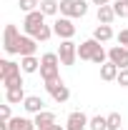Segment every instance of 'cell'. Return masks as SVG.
Returning a JSON list of instances; mask_svg holds the SVG:
<instances>
[{"label":"cell","instance_id":"obj_1","mask_svg":"<svg viewBox=\"0 0 128 130\" xmlns=\"http://www.w3.org/2000/svg\"><path fill=\"white\" fill-rule=\"evenodd\" d=\"M60 58L58 53H45L40 58V78L43 83H53V80H60Z\"/></svg>","mask_w":128,"mask_h":130},{"label":"cell","instance_id":"obj_2","mask_svg":"<svg viewBox=\"0 0 128 130\" xmlns=\"http://www.w3.org/2000/svg\"><path fill=\"white\" fill-rule=\"evenodd\" d=\"M88 13L85 0H60V15L63 18H83Z\"/></svg>","mask_w":128,"mask_h":130},{"label":"cell","instance_id":"obj_3","mask_svg":"<svg viewBox=\"0 0 128 130\" xmlns=\"http://www.w3.org/2000/svg\"><path fill=\"white\" fill-rule=\"evenodd\" d=\"M18 43H20V32L13 23H8L3 30V50L8 55H18Z\"/></svg>","mask_w":128,"mask_h":130},{"label":"cell","instance_id":"obj_4","mask_svg":"<svg viewBox=\"0 0 128 130\" xmlns=\"http://www.w3.org/2000/svg\"><path fill=\"white\" fill-rule=\"evenodd\" d=\"M43 25H45V15H43L40 10L28 13V15H25V20H23V30H25V35H30V38H35V32L40 30Z\"/></svg>","mask_w":128,"mask_h":130},{"label":"cell","instance_id":"obj_5","mask_svg":"<svg viewBox=\"0 0 128 130\" xmlns=\"http://www.w3.org/2000/svg\"><path fill=\"white\" fill-rule=\"evenodd\" d=\"M58 58H60L63 65H75V60H78V45H75L73 40H60Z\"/></svg>","mask_w":128,"mask_h":130},{"label":"cell","instance_id":"obj_6","mask_svg":"<svg viewBox=\"0 0 128 130\" xmlns=\"http://www.w3.org/2000/svg\"><path fill=\"white\" fill-rule=\"evenodd\" d=\"M53 32L60 38V40H73V35H75V25H73V20L70 18H58L55 23H53Z\"/></svg>","mask_w":128,"mask_h":130},{"label":"cell","instance_id":"obj_7","mask_svg":"<svg viewBox=\"0 0 128 130\" xmlns=\"http://www.w3.org/2000/svg\"><path fill=\"white\" fill-rule=\"evenodd\" d=\"M45 90L50 93V98L55 100V103H65L68 98H70V90H68V85L63 80H53V83H45Z\"/></svg>","mask_w":128,"mask_h":130},{"label":"cell","instance_id":"obj_8","mask_svg":"<svg viewBox=\"0 0 128 130\" xmlns=\"http://www.w3.org/2000/svg\"><path fill=\"white\" fill-rule=\"evenodd\" d=\"M88 115L83 113V110H73V113L68 115V120H65V130H85L88 128Z\"/></svg>","mask_w":128,"mask_h":130},{"label":"cell","instance_id":"obj_9","mask_svg":"<svg viewBox=\"0 0 128 130\" xmlns=\"http://www.w3.org/2000/svg\"><path fill=\"white\" fill-rule=\"evenodd\" d=\"M108 60L116 63L121 70L128 68V48H123V45H113V48L108 50Z\"/></svg>","mask_w":128,"mask_h":130},{"label":"cell","instance_id":"obj_10","mask_svg":"<svg viewBox=\"0 0 128 130\" xmlns=\"http://www.w3.org/2000/svg\"><path fill=\"white\" fill-rule=\"evenodd\" d=\"M98 48H100V43H98L96 38L83 40V43L78 45V58H80V60H93V55L98 53Z\"/></svg>","mask_w":128,"mask_h":130},{"label":"cell","instance_id":"obj_11","mask_svg":"<svg viewBox=\"0 0 128 130\" xmlns=\"http://www.w3.org/2000/svg\"><path fill=\"white\" fill-rule=\"evenodd\" d=\"M38 50V40L30 38V35H20V43H18V55L20 58H28V55H35Z\"/></svg>","mask_w":128,"mask_h":130},{"label":"cell","instance_id":"obj_12","mask_svg":"<svg viewBox=\"0 0 128 130\" xmlns=\"http://www.w3.org/2000/svg\"><path fill=\"white\" fill-rule=\"evenodd\" d=\"M23 108H25V113L38 115V113L45 110V103H43V98H38V95H28V98H25V103H23Z\"/></svg>","mask_w":128,"mask_h":130},{"label":"cell","instance_id":"obj_13","mask_svg":"<svg viewBox=\"0 0 128 130\" xmlns=\"http://www.w3.org/2000/svg\"><path fill=\"white\" fill-rule=\"evenodd\" d=\"M8 130H38L35 128V120H30V118H10L8 120Z\"/></svg>","mask_w":128,"mask_h":130},{"label":"cell","instance_id":"obj_14","mask_svg":"<svg viewBox=\"0 0 128 130\" xmlns=\"http://www.w3.org/2000/svg\"><path fill=\"white\" fill-rule=\"evenodd\" d=\"M118 73H121V68L116 63H103L100 65V80H106V83H113V80H118Z\"/></svg>","mask_w":128,"mask_h":130},{"label":"cell","instance_id":"obj_15","mask_svg":"<svg viewBox=\"0 0 128 130\" xmlns=\"http://www.w3.org/2000/svg\"><path fill=\"white\" fill-rule=\"evenodd\" d=\"M33 120H35V128H38V130H45V128H50V125H55V115L50 113V110L38 113Z\"/></svg>","mask_w":128,"mask_h":130},{"label":"cell","instance_id":"obj_16","mask_svg":"<svg viewBox=\"0 0 128 130\" xmlns=\"http://www.w3.org/2000/svg\"><path fill=\"white\" fill-rule=\"evenodd\" d=\"M23 68L13 60H0V80H5V78H10V75H18Z\"/></svg>","mask_w":128,"mask_h":130},{"label":"cell","instance_id":"obj_17","mask_svg":"<svg viewBox=\"0 0 128 130\" xmlns=\"http://www.w3.org/2000/svg\"><path fill=\"white\" fill-rule=\"evenodd\" d=\"M113 20H116L113 5H100V8H98V23H100V25H111Z\"/></svg>","mask_w":128,"mask_h":130},{"label":"cell","instance_id":"obj_18","mask_svg":"<svg viewBox=\"0 0 128 130\" xmlns=\"http://www.w3.org/2000/svg\"><path fill=\"white\" fill-rule=\"evenodd\" d=\"M20 68H23V73H38V70H40V60H38L35 55L20 58Z\"/></svg>","mask_w":128,"mask_h":130},{"label":"cell","instance_id":"obj_19","mask_svg":"<svg viewBox=\"0 0 128 130\" xmlns=\"http://www.w3.org/2000/svg\"><path fill=\"white\" fill-rule=\"evenodd\" d=\"M25 93H23V88H10V90H5V100L10 103V105H15V103H25Z\"/></svg>","mask_w":128,"mask_h":130},{"label":"cell","instance_id":"obj_20","mask_svg":"<svg viewBox=\"0 0 128 130\" xmlns=\"http://www.w3.org/2000/svg\"><path fill=\"white\" fill-rule=\"evenodd\" d=\"M40 13L43 15H58L60 13V3L58 0H40Z\"/></svg>","mask_w":128,"mask_h":130},{"label":"cell","instance_id":"obj_21","mask_svg":"<svg viewBox=\"0 0 128 130\" xmlns=\"http://www.w3.org/2000/svg\"><path fill=\"white\" fill-rule=\"evenodd\" d=\"M93 38H96L98 43H108L113 38V28L111 25H98L96 30H93Z\"/></svg>","mask_w":128,"mask_h":130},{"label":"cell","instance_id":"obj_22","mask_svg":"<svg viewBox=\"0 0 128 130\" xmlns=\"http://www.w3.org/2000/svg\"><path fill=\"white\" fill-rule=\"evenodd\" d=\"M88 128L91 130H108V118L106 115H93L91 123H88Z\"/></svg>","mask_w":128,"mask_h":130},{"label":"cell","instance_id":"obj_23","mask_svg":"<svg viewBox=\"0 0 128 130\" xmlns=\"http://www.w3.org/2000/svg\"><path fill=\"white\" fill-rule=\"evenodd\" d=\"M53 35H55V32H53V25H43L40 30L35 32V40H38V43H45V40H50Z\"/></svg>","mask_w":128,"mask_h":130},{"label":"cell","instance_id":"obj_24","mask_svg":"<svg viewBox=\"0 0 128 130\" xmlns=\"http://www.w3.org/2000/svg\"><path fill=\"white\" fill-rule=\"evenodd\" d=\"M18 5H20V10H23L25 15L33 13V10H40V0H20Z\"/></svg>","mask_w":128,"mask_h":130},{"label":"cell","instance_id":"obj_25","mask_svg":"<svg viewBox=\"0 0 128 130\" xmlns=\"http://www.w3.org/2000/svg\"><path fill=\"white\" fill-rule=\"evenodd\" d=\"M113 10H116V18H128V3L126 0H116Z\"/></svg>","mask_w":128,"mask_h":130},{"label":"cell","instance_id":"obj_26","mask_svg":"<svg viewBox=\"0 0 128 130\" xmlns=\"http://www.w3.org/2000/svg\"><path fill=\"white\" fill-rule=\"evenodd\" d=\"M3 85H5V90H10V88H23V78H20V73H18V75H10V78H5Z\"/></svg>","mask_w":128,"mask_h":130},{"label":"cell","instance_id":"obj_27","mask_svg":"<svg viewBox=\"0 0 128 130\" xmlns=\"http://www.w3.org/2000/svg\"><path fill=\"white\" fill-rule=\"evenodd\" d=\"M108 118V130H121V113H111Z\"/></svg>","mask_w":128,"mask_h":130},{"label":"cell","instance_id":"obj_28","mask_svg":"<svg viewBox=\"0 0 128 130\" xmlns=\"http://www.w3.org/2000/svg\"><path fill=\"white\" fill-rule=\"evenodd\" d=\"M118 85H121V88H128V68H123V70H121V73H118Z\"/></svg>","mask_w":128,"mask_h":130},{"label":"cell","instance_id":"obj_29","mask_svg":"<svg viewBox=\"0 0 128 130\" xmlns=\"http://www.w3.org/2000/svg\"><path fill=\"white\" fill-rule=\"evenodd\" d=\"M10 118H13V115H10V103H8V105H0V120L8 123Z\"/></svg>","mask_w":128,"mask_h":130},{"label":"cell","instance_id":"obj_30","mask_svg":"<svg viewBox=\"0 0 128 130\" xmlns=\"http://www.w3.org/2000/svg\"><path fill=\"white\" fill-rule=\"evenodd\" d=\"M118 43H121L123 48H128V30H121V32H118Z\"/></svg>","mask_w":128,"mask_h":130},{"label":"cell","instance_id":"obj_31","mask_svg":"<svg viewBox=\"0 0 128 130\" xmlns=\"http://www.w3.org/2000/svg\"><path fill=\"white\" fill-rule=\"evenodd\" d=\"M93 5H98V8L100 5H111V0H93Z\"/></svg>","mask_w":128,"mask_h":130},{"label":"cell","instance_id":"obj_32","mask_svg":"<svg viewBox=\"0 0 128 130\" xmlns=\"http://www.w3.org/2000/svg\"><path fill=\"white\" fill-rule=\"evenodd\" d=\"M45 130H65V128H60V125H50V128H45Z\"/></svg>","mask_w":128,"mask_h":130},{"label":"cell","instance_id":"obj_33","mask_svg":"<svg viewBox=\"0 0 128 130\" xmlns=\"http://www.w3.org/2000/svg\"><path fill=\"white\" fill-rule=\"evenodd\" d=\"M121 130H126V128H121Z\"/></svg>","mask_w":128,"mask_h":130},{"label":"cell","instance_id":"obj_34","mask_svg":"<svg viewBox=\"0 0 128 130\" xmlns=\"http://www.w3.org/2000/svg\"><path fill=\"white\" fill-rule=\"evenodd\" d=\"M126 3H128V0H126Z\"/></svg>","mask_w":128,"mask_h":130}]
</instances>
